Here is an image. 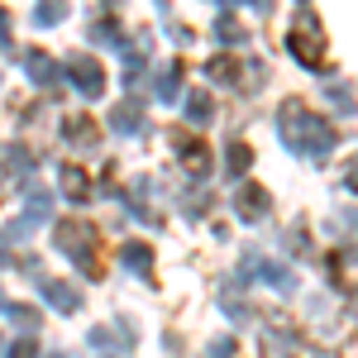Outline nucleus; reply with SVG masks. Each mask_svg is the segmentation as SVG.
Listing matches in <instances>:
<instances>
[{
    "label": "nucleus",
    "instance_id": "f257e3e1",
    "mask_svg": "<svg viewBox=\"0 0 358 358\" xmlns=\"http://www.w3.org/2000/svg\"><path fill=\"white\" fill-rule=\"evenodd\" d=\"M277 124H282V138H287L296 153H325V148L334 143L330 120H320L315 110H306L301 101H287L282 115H277Z\"/></svg>",
    "mask_w": 358,
    "mask_h": 358
},
{
    "label": "nucleus",
    "instance_id": "f03ea898",
    "mask_svg": "<svg viewBox=\"0 0 358 358\" xmlns=\"http://www.w3.org/2000/svg\"><path fill=\"white\" fill-rule=\"evenodd\" d=\"M57 248H62L86 277H106V263L96 258V253H101V234H96L91 220H62L57 224Z\"/></svg>",
    "mask_w": 358,
    "mask_h": 358
},
{
    "label": "nucleus",
    "instance_id": "7ed1b4c3",
    "mask_svg": "<svg viewBox=\"0 0 358 358\" xmlns=\"http://www.w3.org/2000/svg\"><path fill=\"white\" fill-rule=\"evenodd\" d=\"M287 48L296 53V62L301 67H310V72H320L325 67V24L310 15V10H301L296 20H292V34H287Z\"/></svg>",
    "mask_w": 358,
    "mask_h": 358
},
{
    "label": "nucleus",
    "instance_id": "20e7f679",
    "mask_svg": "<svg viewBox=\"0 0 358 358\" xmlns=\"http://www.w3.org/2000/svg\"><path fill=\"white\" fill-rule=\"evenodd\" d=\"M62 72L77 82V91H82V96H101V91H106V67H101L96 57L72 53L67 62H62Z\"/></svg>",
    "mask_w": 358,
    "mask_h": 358
},
{
    "label": "nucleus",
    "instance_id": "39448f33",
    "mask_svg": "<svg viewBox=\"0 0 358 358\" xmlns=\"http://www.w3.org/2000/svg\"><path fill=\"white\" fill-rule=\"evenodd\" d=\"M43 301L53 306V310H67V315H72V310H82V292H77L72 282H57V277H48V282H43Z\"/></svg>",
    "mask_w": 358,
    "mask_h": 358
},
{
    "label": "nucleus",
    "instance_id": "423d86ee",
    "mask_svg": "<svg viewBox=\"0 0 358 358\" xmlns=\"http://www.w3.org/2000/svg\"><path fill=\"white\" fill-rule=\"evenodd\" d=\"M20 67H24V77H29V82H38V86H53V82H57L53 57H48V53H38V48H29Z\"/></svg>",
    "mask_w": 358,
    "mask_h": 358
},
{
    "label": "nucleus",
    "instance_id": "0eeeda50",
    "mask_svg": "<svg viewBox=\"0 0 358 358\" xmlns=\"http://www.w3.org/2000/svg\"><path fill=\"white\" fill-rule=\"evenodd\" d=\"M62 134L72 138V143H77V148H91V143H96V138H101V124H96V120H91V115H72V120H67V124H62Z\"/></svg>",
    "mask_w": 358,
    "mask_h": 358
},
{
    "label": "nucleus",
    "instance_id": "6e6552de",
    "mask_svg": "<svg viewBox=\"0 0 358 358\" xmlns=\"http://www.w3.org/2000/svg\"><path fill=\"white\" fill-rule=\"evenodd\" d=\"M177 153H182V163L192 167L196 177H206V167H210V153H206V143H196L192 134H177Z\"/></svg>",
    "mask_w": 358,
    "mask_h": 358
},
{
    "label": "nucleus",
    "instance_id": "1a4fd4ad",
    "mask_svg": "<svg viewBox=\"0 0 358 358\" xmlns=\"http://www.w3.org/2000/svg\"><path fill=\"white\" fill-rule=\"evenodd\" d=\"M110 129H115V134H138V129H143V110H138V101L115 106V110H110Z\"/></svg>",
    "mask_w": 358,
    "mask_h": 358
},
{
    "label": "nucleus",
    "instance_id": "9d476101",
    "mask_svg": "<svg viewBox=\"0 0 358 358\" xmlns=\"http://www.w3.org/2000/svg\"><path fill=\"white\" fill-rule=\"evenodd\" d=\"M0 163H5L10 177H29V172H34V153H29L24 143H5V148H0Z\"/></svg>",
    "mask_w": 358,
    "mask_h": 358
},
{
    "label": "nucleus",
    "instance_id": "9b49d317",
    "mask_svg": "<svg viewBox=\"0 0 358 358\" xmlns=\"http://www.w3.org/2000/svg\"><path fill=\"white\" fill-rule=\"evenodd\" d=\"M234 206H239V215H244V220H263V215H268V206H273V201H268V192H263V187H244V192H239V201H234Z\"/></svg>",
    "mask_w": 358,
    "mask_h": 358
},
{
    "label": "nucleus",
    "instance_id": "f8f14e48",
    "mask_svg": "<svg viewBox=\"0 0 358 358\" xmlns=\"http://www.w3.org/2000/svg\"><path fill=\"white\" fill-rule=\"evenodd\" d=\"M62 196H72V201L82 206V201H91V196H96V187L86 182L82 167H62Z\"/></svg>",
    "mask_w": 358,
    "mask_h": 358
},
{
    "label": "nucleus",
    "instance_id": "ddd939ff",
    "mask_svg": "<svg viewBox=\"0 0 358 358\" xmlns=\"http://www.w3.org/2000/svg\"><path fill=\"white\" fill-rule=\"evenodd\" d=\"M120 258H124V268H129V273H153V248L148 244H124L120 248Z\"/></svg>",
    "mask_w": 358,
    "mask_h": 358
},
{
    "label": "nucleus",
    "instance_id": "4468645a",
    "mask_svg": "<svg viewBox=\"0 0 358 358\" xmlns=\"http://www.w3.org/2000/svg\"><path fill=\"white\" fill-rule=\"evenodd\" d=\"M48 210H53V196L43 192V187H29V206H24V220H29V224H43V220H48Z\"/></svg>",
    "mask_w": 358,
    "mask_h": 358
},
{
    "label": "nucleus",
    "instance_id": "2eb2a0df",
    "mask_svg": "<svg viewBox=\"0 0 358 358\" xmlns=\"http://www.w3.org/2000/svg\"><path fill=\"white\" fill-rule=\"evenodd\" d=\"M67 20V0H38V10H34V24H43V29H53Z\"/></svg>",
    "mask_w": 358,
    "mask_h": 358
},
{
    "label": "nucleus",
    "instance_id": "dca6fc26",
    "mask_svg": "<svg viewBox=\"0 0 358 358\" xmlns=\"http://www.w3.org/2000/svg\"><path fill=\"white\" fill-rule=\"evenodd\" d=\"M210 115H215L210 96H206V91H192V96H187V120H192V124H206Z\"/></svg>",
    "mask_w": 358,
    "mask_h": 358
},
{
    "label": "nucleus",
    "instance_id": "f3484780",
    "mask_svg": "<svg viewBox=\"0 0 358 358\" xmlns=\"http://www.w3.org/2000/svg\"><path fill=\"white\" fill-rule=\"evenodd\" d=\"M5 315H10V320H15V325H20L24 334H34V330H38V310H34V306L10 301V306H5Z\"/></svg>",
    "mask_w": 358,
    "mask_h": 358
},
{
    "label": "nucleus",
    "instance_id": "a211bd4d",
    "mask_svg": "<svg viewBox=\"0 0 358 358\" xmlns=\"http://www.w3.org/2000/svg\"><path fill=\"white\" fill-rule=\"evenodd\" d=\"M177 86H182V62H172L158 77V101H177Z\"/></svg>",
    "mask_w": 358,
    "mask_h": 358
},
{
    "label": "nucleus",
    "instance_id": "6ab92c4d",
    "mask_svg": "<svg viewBox=\"0 0 358 358\" xmlns=\"http://www.w3.org/2000/svg\"><path fill=\"white\" fill-rule=\"evenodd\" d=\"M215 38H224V43H244L248 29L234 20V15H220V24H215Z\"/></svg>",
    "mask_w": 358,
    "mask_h": 358
},
{
    "label": "nucleus",
    "instance_id": "aec40b11",
    "mask_svg": "<svg viewBox=\"0 0 358 358\" xmlns=\"http://www.w3.org/2000/svg\"><path fill=\"white\" fill-rule=\"evenodd\" d=\"M248 163H253V148H248V143H229V172H234V177H244Z\"/></svg>",
    "mask_w": 358,
    "mask_h": 358
},
{
    "label": "nucleus",
    "instance_id": "412c9836",
    "mask_svg": "<svg viewBox=\"0 0 358 358\" xmlns=\"http://www.w3.org/2000/svg\"><path fill=\"white\" fill-rule=\"evenodd\" d=\"M91 38H96V43H124V38H120V29H115V20H96V29H91Z\"/></svg>",
    "mask_w": 358,
    "mask_h": 358
},
{
    "label": "nucleus",
    "instance_id": "4be33fe9",
    "mask_svg": "<svg viewBox=\"0 0 358 358\" xmlns=\"http://www.w3.org/2000/svg\"><path fill=\"white\" fill-rule=\"evenodd\" d=\"M5 358H38V349H34V334H24L20 344H10V349H5Z\"/></svg>",
    "mask_w": 358,
    "mask_h": 358
},
{
    "label": "nucleus",
    "instance_id": "5701e85b",
    "mask_svg": "<svg viewBox=\"0 0 358 358\" xmlns=\"http://www.w3.org/2000/svg\"><path fill=\"white\" fill-rule=\"evenodd\" d=\"M5 43H10V15L0 10V48H5Z\"/></svg>",
    "mask_w": 358,
    "mask_h": 358
},
{
    "label": "nucleus",
    "instance_id": "b1692460",
    "mask_svg": "<svg viewBox=\"0 0 358 358\" xmlns=\"http://www.w3.org/2000/svg\"><path fill=\"white\" fill-rule=\"evenodd\" d=\"M349 187H354V192H358V158H354V163H349Z\"/></svg>",
    "mask_w": 358,
    "mask_h": 358
},
{
    "label": "nucleus",
    "instance_id": "393cba45",
    "mask_svg": "<svg viewBox=\"0 0 358 358\" xmlns=\"http://www.w3.org/2000/svg\"><path fill=\"white\" fill-rule=\"evenodd\" d=\"M263 349H268V358H282V354H277V349H273V344H263Z\"/></svg>",
    "mask_w": 358,
    "mask_h": 358
},
{
    "label": "nucleus",
    "instance_id": "a878e982",
    "mask_svg": "<svg viewBox=\"0 0 358 358\" xmlns=\"http://www.w3.org/2000/svg\"><path fill=\"white\" fill-rule=\"evenodd\" d=\"M5 263H10V258H5V253H0V268H5Z\"/></svg>",
    "mask_w": 358,
    "mask_h": 358
},
{
    "label": "nucleus",
    "instance_id": "bb28decb",
    "mask_svg": "<svg viewBox=\"0 0 358 358\" xmlns=\"http://www.w3.org/2000/svg\"><path fill=\"white\" fill-rule=\"evenodd\" d=\"M48 358H67V354H48Z\"/></svg>",
    "mask_w": 358,
    "mask_h": 358
},
{
    "label": "nucleus",
    "instance_id": "cd10ccee",
    "mask_svg": "<svg viewBox=\"0 0 358 358\" xmlns=\"http://www.w3.org/2000/svg\"><path fill=\"white\" fill-rule=\"evenodd\" d=\"M0 349H5V344H0Z\"/></svg>",
    "mask_w": 358,
    "mask_h": 358
}]
</instances>
